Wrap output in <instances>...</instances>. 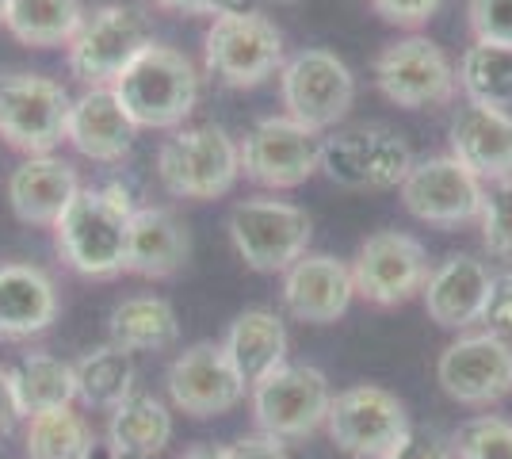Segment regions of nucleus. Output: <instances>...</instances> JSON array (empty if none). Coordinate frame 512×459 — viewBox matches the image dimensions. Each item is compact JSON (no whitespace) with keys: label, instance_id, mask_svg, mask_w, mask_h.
<instances>
[{"label":"nucleus","instance_id":"412c9836","mask_svg":"<svg viewBox=\"0 0 512 459\" xmlns=\"http://www.w3.org/2000/svg\"><path fill=\"white\" fill-rule=\"evenodd\" d=\"M81 188H85L81 176L65 157H54V153L23 157L8 176V207L27 226L54 230V222L62 219L65 207L77 199Z\"/></svg>","mask_w":512,"mask_h":459},{"label":"nucleus","instance_id":"9b49d317","mask_svg":"<svg viewBox=\"0 0 512 459\" xmlns=\"http://www.w3.org/2000/svg\"><path fill=\"white\" fill-rule=\"evenodd\" d=\"M413 150L398 131L390 127H352L321 138V165L337 188H402L406 173L413 169Z\"/></svg>","mask_w":512,"mask_h":459},{"label":"nucleus","instance_id":"e433bc0d","mask_svg":"<svg viewBox=\"0 0 512 459\" xmlns=\"http://www.w3.org/2000/svg\"><path fill=\"white\" fill-rule=\"evenodd\" d=\"M482 322H486V329L497 333V337H505V341L512 337V268L493 276L486 306H482Z\"/></svg>","mask_w":512,"mask_h":459},{"label":"nucleus","instance_id":"1a4fd4ad","mask_svg":"<svg viewBox=\"0 0 512 459\" xmlns=\"http://www.w3.org/2000/svg\"><path fill=\"white\" fill-rule=\"evenodd\" d=\"M73 96L62 81L43 73H8L0 77V138L27 157L54 153L65 142Z\"/></svg>","mask_w":512,"mask_h":459},{"label":"nucleus","instance_id":"6ab92c4d","mask_svg":"<svg viewBox=\"0 0 512 459\" xmlns=\"http://www.w3.org/2000/svg\"><path fill=\"white\" fill-rule=\"evenodd\" d=\"M451 157L463 161L482 184L512 176V111L463 100L451 115Z\"/></svg>","mask_w":512,"mask_h":459},{"label":"nucleus","instance_id":"4be33fe9","mask_svg":"<svg viewBox=\"0 0 512 459\" xmlns=\"http://www.w3.org/2000/svg\"><path fill=\"white\" fill-rule=\"evenodd\" d=\"M188 257H192V234L176 211L142 203L130 215L123 272L142 280H169L188 264Z\"/></svg>","mask_w":512,"mask_h":459},{"label":"nucleus","instance_id":"ddd939ff","mask_svg":"<svg viewBox=\"0 0 512 459\" xmlns=\"http://www.w3.org/2000/svg\"><path fill=\"white\" fill-rule=\"evenodd\" d=\"M375 85L390 104L406 111L448 108L455 100V62L428 35H406L375 58Z\"/></svg>","mask_w":512,"mask_h":459},{"label":"nucleus","instance_id":"f257e3e1","mask_svg":"<svg viewBox=\"0 0 512 459\" xmlns=\"http://www.w3.org/2000/svg\"><path fill=\"white\" fill-rule=\"evenodd\" d=\"M111 92L138 131H176L199 104V73L184 50L153 39L115 77Z\"/></svg>","mask_w":512,"mask_h":459},{"label":"nucleus","instance_id":"393cba45","mask_svg":"<svg viewBox=\"0 0 512 459\" xmlns=\"http://www.w3.org/2000/svg\"><path fill=\"white\" fill-rule=\"evenodd\" d=\"M287 326L276 310L268 306H249L241 310L230 329H226V341L222 352L230 356L234 372L241 375L245 387H253L256 379H264L268 372H276L279 364L287 360Z\"/></svg>","mask_w":512,"mask_h":459},{"label":"nucleus","instance_id":"4c0bfd02","mask_svg":"<svg viewBox=\"0 0 512 459\" xmlns=\"http://www.w3.org/2000/svg\"><path fill=\"white\" fill-rule=\"evenodd\" d=\"M390 459H455L451 456V444L432 429H413L409 440L394 452Z\"/></svg>","mask_w":512,"mask_h":459},{"label":"nucleus","instance_id":"7c9ffc66","mask_svg":"<svg viewBox=\"0 0 512 459\" xmlns=\"http://www.w3.org/2000/svg\"><path fill=\"white\" fill-rule=\"evenodd\" d=\"M455 85L470 104L512 108V46L470 43L455 66Z\"/></svg>","mask_w":512,"mask_h":459},{"label":"nucleus","instance_id":"f3484780","mask_svg":"<svg viewBox=\"0 0 512 459\" xmlns=\"http://www.w3.org/2000/svg\"><path fill=\"white\" fill-rule=\"evenodd\" d=\"M169 402L188 417H222L245 402V383L234 372L230 356L222 352V341H195L184 349L165 372Z\"/></svg>","mask_w":512,"mask_h":459},{"label":"nucleus","instance_id":"20e7f679","mask_svg":"<svg viewBox=\"0 0 512 459\" xmlns=\"http://www.w3.org/2000/svg\"><path fill=\"white\" fill-rule=\"evenodd\" d=\"M287 43L276 20L256 8H230L214 16L203 35V69L226 88H256L279 77Z\"/></svg>","mask_w":512,"mask_h":459},{"label":"nucleus","instance_id":"c03bdc74","mask_svg":"<svg viewBox=\"0 0 512 459\" xmlns=\"http://www.w3.org/2000/svg\"><path fill=\"white\" fill-rule=\"evenodd\" d=\"M4 8H8V0H0V23H4Z\"/></svg>","mask_w":512,"mask_h":459},{"label":"nucleus","instance_id":"9d476101","mask_svg":"<svg viewBox=\"0 0 512 459\" xmlns=\"http://www.w3.org/2000/svg\"><path fill=\"white\" fill-rule=\"evenodd\" d=\"M153 43L150 20L130 4H104L88 12L73 43L65 46L69 69L88 88H111L115 77Z\"/></svg>","mask_w":512,"mask_h":459},{"label":"nucleus","instance_id":"bb28decb","mask_svg":"<svg viewBox=\"0 0 512 459\" xmlns=\"http://www.w3.org/2000/svg\"><path fill=\"white\" fill-rule=\"evenodd\" d=\"M107 345L123 352H161L172 349L180 337V322L169 299L161 295H130L107 318Z\"/></svg>","mask_w":512,"mask_h":459},{"label":"nucleus","instance_id":"dca6fc26","mask_svg":"<svg viewBox=\"0 0 512 459\" xmlns=\"http://www.w3.org/2000/svg\"><path fill=\"white\" fill-rule=\"evenodd\" d=\"M436 383L459 406H493L512 391V345L490 329L459 333L436 360Z\"/></svg>","mask_w":512,"mask_h":459},{"label":"nucleus","instance_id":"6e6552de","mask_svg":"<svg viewBox=\"0 0 512 459\" xmlns=\"http://www.w3.org/2000/svg\"><path fill=\"white\" fill-rule=\"evenodd\" d=\"M325 429L348 459H390L413 433L402 398L379 383H356L333 394Z\"/></svg>","mask_w":512,"mask_h":459},{"label":"nucleus","instance_id":"a19ab883","mask_svg":"<svg viewBox=\"0 0 512 459\" xmlns=\"http://www.w3.org/2000/svg\"><path fill=\"white\" fill-rule=\"evenodd\" d=\"M20 421V406H16V391H12V372L0 368V437H8Z\"/></svg>","mask_w":512,"mask_h":459},{"label":"nucleus","instance_id":"473e14b6","mask_svg":"<svg viewBox=\"0 0 512 459\" xmlns=\"http://www.w3.org/2000/svg\"><path fill=\"white\" fill-rule=\"evenodd\" d=\"M455 459H512V421L497 414H478L459 425L451 437Z\"/></svg>","mask_w":512,"mask_h":459},{"label":"nucleus","instance_id":"c9c22d12","mask_svg":"<svg viewBox=\"0 0 512 459\" xmlns=\"http://www.w3.org/2000/svg\"><path fill=\"white\" fill-rule=\"evenodd\" d=\"M371 8H375V16H383L386 23L406 27V31L417 35V31L444 8V0H371Z\"/></svg>","mask_w":512,"mask_h":459},{"label":"nucleus","instance_id":"a211bd4d","mask_svg":"<svg viewBox=\"0 0 512 459\" xmlns=\"http://www.w3.org/2000/svg\"><path fill=\"white\" fill-rule=\"evenodd\" d=\"M356 299L352 272L333 253H302L299 261L283 272V306L295 322L329 326L348 314Z\"/></svg>","mask_w":512,"mask_h":459},{"label":"nucleus","instance_id":"f8f14e48","mask_svg":"<svg viewBox=\"0 0 512 459\" xmlns=\"http://www.w3.org/2000/svg\"><path fill=\"white\" fill-rule=\"evenodd\" d=\"M241 176L268 192L299 188L321 165V138L291 115H264L237 142Z\"/></svg>","mask_w":512,"mask_h":459},{"label":"nucleus","instance_id":"37998d69","mask_svg":"<svg viewBox=\"0 0 512 459\" xmlns=\"http://www.w3.org/2000/svg\"><path fill=\"white\" fill-rule=\"evenodd\" d=\"M85 459H119V456L111 452V444H107V440H92V448H88Z\"/></svg>","mask_w":512,"mask_h":459},{"label":"nucleus","instance_id":"2eb2a0df","mask_svg":"<svg viewBox=\"0 0 512 459\" xmlns=\"http://www.w3.org/2000/svg\"><path fill=\"white\" fill-rule=\"evenodd\" d=\"M356 295L371 306H402L425 291L428 253L425 245L402 230H375L360 241L348 264Z\"/></svg>","mask_w":512,"mask_h":459},{"label":"nucleus","instance_id":"b1692460","mask_svg":"<svg viewBox=\"0 0 512 459\" xmlns=\"http://www.w3.org/2000/svg\"><path fill=\"white\" fill-rule=\"evenodd\" d=\"M58 284L39 264H0V341H27L54 326Z\"/></svg>","mask_w":512,"mask_h":459},{"label":"nucleus","instance_id":"aec40b11","mask_svg":"<svg viewBox=\"0 0 512 459\" xmlns=\"http://www.w3.org/2000/svg\"><path fill=\"white\" fill-rule=\"evenodd\" d=\"M493 272L486 261L470 253H448L428 272L425 280V314L444 329H470L482 322V306L490 295Z\"/></svg>","mask_w":512,"mask_h":459},{"label":"nucleus","instance_id":"39448f33","mask_svg":"<svg viewBox=\"0 0 512 459\" xmlns=\"http://www.w3.org/2000/svg\"><path fill=\"white\" fill-rule=\"evenodd\" d=\"M226 230L237 257L253 272H268V276L287 272L302 253H310V238H314L310 215L276 196H249L234 203Z\"/></svg>","mask_w":512,"mask_h":459},{"label":"nucleus","instance_id":"a878e982","mask_svg":"<svg viewBox=\"0 0 512 459\" xmlns=\"http://www.w3.org/2000/svg\"><path fill=\"white\" fill-rule=\"evenodd\" d=\"M172 414L150 391H134L119 402L107 421V444L119 459H153L169 448Z\"/></svg>","mask_w":512,"mask_h":459},{"label":"nucleus","instance_id":"4468645a","mask_svg":"<svg viewBox=\"0 0 512 459\" xmlns=\"http://www.w3.org/2000/svg\"><path fill=\"white\" fill-rule=\"evenodd\" d=\"M398 192H402V207L413 219L444 226V230L478 222L486 203V184L451 153L417 157Z\"/></svg>","mask_w":512,"mask_h":459},{"label":"nucleus","instance_id":"c756f323","mask_svg":"<svg viewBox=\"0 0 512 459\" xmlns=\"http://www.w3.org/2000/svg\"><path fill=\"white\" fill-rule=\"evenodd\" d=\"M73 379H77V398L88 410H107V414L138 391L134 356L115 349V345H100V349L85 352L73 364Z\"/></svg>","mask_w":512,"mask_h":459},{"label":"nucleus","instance_id":"423d86ee","mask_svg":"<svg viewBox=\"0 0 512 459\" xmlns=\"http://www.w3.org/2000/svg\"><path fill=\"white\" fill-rule=\"evenodd\" d=\"M279 100L306 131H333L356 104V77L344 58L325 46H306L279 69Z\"/></svg>","mask_w":512,"mask_h":459},{"label":"nucleus","instance_id":"f704fd0d","mask_svg":"<svg viewBox=\"0 0 512 459\" xmlns=\"http://www.w3.org/2000/svg\"><path fill=\"white\" fill-rule=\"evenodd\" d=\"M474 43L512 46V0H467Z\"/></svg>","mask_w":512,"mask_h":459},{"label":"nucleus","instance_id":"a18cd8bd","mask_svg":"<svg viewBox=\"0 0 512 459\" xmlns=\"http://www.w3.org/2000/svg\"><path fill=\"white\" fill-rule=\"evenodd\" d=\"M283 4H295V0H283Z\"/></svg>","mask_w":512,"mask_h":459},{"label":"nucleus","instance_id":"f03ea898","mask_svg":"<svg viewBox=\"0 0 512 459\" xmlns=\"http://www.w3.org/2000/svg\"><path fill=\"white\" fill-rule=\"evenodd\" d=\"M130 207L111 188H81L54 222V245L62 261L85 280H115L127 264Z\"/></svg>","mask_w":512,"mask_h":459},{"label":"nucleus","instance_id":"cd10ccee","mask_svg":"<svg viewBox=\"0 0 512 459\" xmlns=\"http://www.w3.org/2000/svg\"><path fill=\"white\" fill-rule=\"evenodd\" d=\"M85 16L81 0H8L4 31L31 50H58L73 43Z\"/></svg>","mask_w":512,"mask_h":459},{"label":"nucleus","instance_id":"c85d7f7f","mask_svg":"<svg viewBox=\"0 0 512 459\" xmlns=\"http://www.w3.org/2000/svg\"><path fill=\"white\" fill-rule=\"evenodd\" d=\"M12 372V391H16V406L20 417L50 414V410H65L77 402V379H73V364L50 352H27Z\"/></svg>","mask_w":512,"mask_h":459},{"label":"nucleus","instance_id":"7ed1b4c3","mask_svg":"<svg viewBox=\"0 0 512 459\" xmlns=\"http://www.w3.org/2000/svg\"><path fill=\"white\" fill-rule=\"evenodd\" d=\"M157 180L176 199L230 196L241 180V153L234 134L218 123L176 127L157 150Z\"/></svg>","mask_w":512,"mask_h":459},{"label":"nucleus","instance_id":"58836bf2","mask_svg":"<svg viewBox=\"0 0 512 459\" xmlns=\"http://www.w3.org/2000/svg\"><path fill=\"white\" fill-rule=\"evenodd\" d=\"M222 459H291V456H287L283 440H272V437H264V433H256V437H241V440H234V444H226V448H222Z\"/></svg>","mask_w":512,"mask_h":459},{"label":"nucleus","instance_id":"0eeeda50","mask_svg":"<svg viewBox=\"0 0 512 459\" xmlns=\"http://www.w3.org/2000/svg\"><path fill=\"white\" fill-rule=\"evenodd\" d=\"M249 402H253L256 429L264 437L306 440L325 425L333 406V387L314 364L283 360L276 372H268L249 387Z\"/></svg>","mask_w":512,"mask_h":459},{"label":"nucleus","instance_id":"72a5a7b5","mask_svg":"<svg viewBox=\"0 0 512 459\" xmlns=\"http://www.w3.org/2000/svg\"><path fill=\"white\" fill-rule=\"evenodd\" d=\"M478 230H482V245L493 261L512 268V176L486 184V203L478 215Z\"/></svg>","mask_w":512,"mask_h":459},{"label":"nucleus","instance_id":"5701e85b","mask_svg":"<svg viewBox=\"0 0 512 459\" xmlns=\"http://www.w3.org/2000/svg\"><path fill=\"white\" fill-rule=\"evenodd\" d=\"M138 127L130 123V115L119 108L111 88H85L73 108H69V123H65V142L73 150L100 161V165H119L130 150H134Z\"/></svg>","mask_w":512,"mask_h":459},{"label":"nucleus","instance_id":"2f4dec72","mask_svg":"<svg viewBox=\"0 0 512 459\" xmlns=\"http://www.w3.org/2000/svg\"><path fill=\"white\" fill-rule=\"evenodd\" d=\"M92 440L96 437L88 429L85 414L65 406V410L27 417L23 452H27V459H85Z\"/></svg>","mask_w":512,"mask_h":459},{"label":"nucleus","instance_id":"ea45409f","mask_svg":"<svg viewBox=\"0 0 512 459\" xmlns=\"http://www.w3.org/2000/svg\"><path fill=\"white\" fill-rule=\"evenodd\" d=\"M165 12H180V16H222L230 8H241V0H153Z\"/></svg>","mask_w":512,"mask_h":459},{"label":"nucleus","instance_id":"79ce46f5","mask_svg":"<svg viewBox=\"0 0 512 459\" xmlns=\"http://www.w3.org/2000/svg\"><path fill=\"white\" fill-rule=\"evenodd\" d=\"M176 459H222V448H214V444H192V448H184V456Z\"/></svg>","mask_w":512,"mask_h":459}]
</instances>
